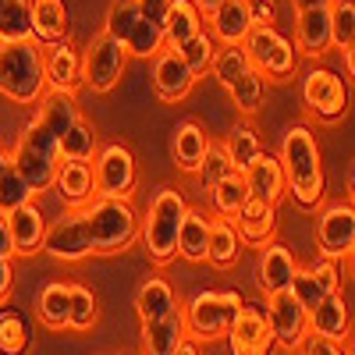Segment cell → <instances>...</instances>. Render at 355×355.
Here are the masks:
<instances>
[{
    "instance_id": "cell-1",
    "label": "cell",
    "mask_w": 355,
    "mask_h": 355,
    "mask_svg": "<svg viewBox=\"0 0 355 355\" xmlns=\"http://www.w3.org/2000/svg\"><path fill=\"white\" fill-rule=\"evenodd\" d=\"M78 220L85 231V242L93 256H114L135 245L139 239V214L128 199H100L93 196L78 206Z\"/></svg>"
},
{
    "instance_id": "cell-2",
    "label": "cell",
    "mask_w": 355,
    "mask_h": 355,
    "mask_svg": "<svg viewBox=\"0 0 355 355\" xmlns=\"http://www.w3.org/2000/svg\"><path fill=\"white\" fill-rule=\"evenodd\" d=\"M281 171H284V192L291 199L313 210L323 199V167H320V146L316 135L306 125H291L281 142Z\"/></svg>"
},
{
    "instance_id": "cell-3",
    "label": "cell",
    "mask_w": 355,
    "mask_h": 355,
    "mask_svg": "<svg viewBox=\"0 0 355 355\" xmlns=\"http://www.w3.org/2000/svg\"><path fill=\"white\" fill-rule=\"evenodd\" d=\"M43 93V46L36 40L0 43V96H8L18 107H36Z\"/></svg>"
},
{
    "instance_id": "cell-4",
    "label": "cell",
    "mask_w": 355,
    "mask_h": 355,
    "mask_svg": "<svg viewBox=\"0 0 355 355\" xmlns=\"http://www.w3.org/2000/svg\"><path fill=\"white\" fill-rule=\"evenodd\" d=\"M11 164L21 174V182L33 189V196L53 189V174H57V164H61V153H57V135L50 128H43L33 117V121L21 128V135H18Z\"/></svg>"
},
{
    "instance_id": "cell-5",
    "label": "cell",
    "mask_w": 355,
    "mask_h": 355,
    "mask_svg": "<svg viewBox=\"0 0 355 355\" xmlns=\"http://www.w3.org/2000/svg\"><path fill=\"white\" fill-rule=\"evenodd\" d=\"M185 196L178 189H160L146 210V220L139 224V234H142V245L150 252V259L157 266H167L174 256H178V227H182V217H185Z\"/></svg>"
},
{
    "instance_id": "cell-6",
    "label": "cell",
    "mask_w": 355,
    "mask_h": 355,
    "mask_svg": "<svg viewBox=\"0 0 355 355\" xmlns=\"http://www.w3.org/2000/svg\"><path fill=\"white\" fill-rule=\"evenodd\" d=\"M242 302H245L242 291H234V288H224V291L206 288V291H199L196 299H189L182 306L185 334L196 338V341H214V338L227 334L231 320L239 316Z\"/></svg>"
},
{
    "instance_id": "cell-7",
    "label": "cell",
    "mask_w": 355,
    "mask_h": 355,
    "mask_svg": "<svg viewBox=\"0 0 355 355\" xmlns=\"http://www.w3.org/2000/svg\"><path fill=\"white\" fill-rule=\"evenodd\" d=\"M103 33L121 43L128 57H146L150 61V57H157L164 50V33L139 15L135 0H110L107 18H103Z\"/></svg>"
},
{
    "instance_id": "cell-8",
    "label": "cell",
    "mask_w": 355,
    "mask_h": 355,
    "mask_svg": "<svg viewBox=\"0 0 355 355\" xmlns=\"http://www.w3.org/2000/svg\"><path fill=\"white\" fill-rule=\"evenodd\" d=\"M242 50L263 78H291L299 68V53H295L291 40L281 36L274 25H252L242 40Z\"/></svg>"
},
{
    "instance_id": "cell-9",
    "label": "cell",
    "mask_w": 355,
    "mask_h": 355,
    "mask_svg": "<svg viewBox=\"0 0 355 355\" xmlns=\"http://www.w3.org/2000/svg\"><path fill=\"white\" fill-rule=\"evenodd\" d=\"M89 167H93V189L100 199H132L135 182H139V167H135V157L128 146H121V142L100 146Z\"/></svg>"
},
{
    "instance_id": "cell-10",
    "label": "cell",
    "mask_w": 355,
    "mask_h": 355,
    "mask_svg": "<svg viewBox=\"0 0 355 355\" xmlns=\"http://www.w3.org/2000/svg\"><path fill=\"white\" fill-rule=\"evenodd\" d=\"M125 64H128L125 46L117 40H110L107 33H100L89 40V46L82 53V85H89L93 93H110L121 82Z\"/></svg>"
},
{
    "instance_id": "cell-11",
    "label": "cell",
    "mask_w": 355,
    "mask_h": 355,
    "mask_svg": "<svg viewBox=\"0 0 355 355\" xmlns=\"http://www.w3.org/2000/svg\"><path fill=\"white\" fill-rule=\"evenodd\" d=\"M302 103L320 121H338L348 110V89L345 78L331 68H309L302 75Z\"/></svg>"
},
{
    "instance_id": "cell-12",
    "label": "cell",
    "mask_w": 355,
    "mask_h": 355,
    "mask_svg": "<svg viewBox=\"0 0 355 355\" xmlns=\"http://www.w3.org/2000/svg\"><path fill=\"white\" fill-rule=\"evenodd\" d=\"M266 323H270V334H274V345L288 348V352H299L302 341L309 338V327H306V306L295 299L291 291H274L266 295Z\"/></svg>"
},
{
    "instance_id": "cell-13",
    "label": "cell",
    "mask_w": 355,
    "mask_h": 355,
    "mask_svg": "<svg viewBox=\"0 0 355 355\" xmlns=\"http://www.w3.org/2000/svg\"><path fill=\"white\" fill-rule=\"evenodd\" d=\"M316 249L327 259H345L355 249V210L352 202H334L316 220Z\"/></svg>"
},
{
    "instance_id": "cell-14",
    "label": "cell",
    "mask_w": 355,
    "mask_h": 355,
    "mask_svg": "<svg viewBox=\"0 0 355 355\" xmlns=\"http://www.w3.org/2000/svg\"><path fill=\"white\" fill-rule=\"evenodd\" d=\"M227 345H231V355H270L274 352V334H270L263 306L242 302L239 316L227 327Z\"/></svg>"
},
{
    "instance_id": "cell-15",
    "label": "cell",
    "mask_w": 355,
    "mask_h": 355,
    "mask_svg": "<svg viewBox=\"0 0 355 355\" xmlns=\"http://www.w3.org/2000/svg\"><path fill=\"white\" fill-rule=\"evenodd\" d=\"M43 252H50L57 263H82L89 259V242H85V231H82V220H78V210H68L61 214L53 224H46V234H43Z\"/></svg>"
},
{
    "instance_id": "cell-16",
    "label": "cell",
    "mask_w": 355,
    "mask_h": 355,
    "mask_svg": "<svg viewBox=\"0 0 355 355\" xmlns=\"http://www.w3.org/2000/svg\"><path fill=\"white\" fill-rule=\"evenodd\" d=\"M295 299H299L306 309L316 306L320 299H327V295L341 291V270H338V259H327V256H320L313 259L306 270H295L291 277V288H288Z\"/></svg>"
},
{
    "instance_id": "cell-17",
    "label": "cell",
    "mask_w": 355,
    "mask_h": 355,
    "mask_svg": "<svg viewBox=\"0 0 355 355\" xmlns=\"http://www.w3.org/2000/svg\"><path fill=\"white\" fill-rule=\"evenodd\" d=\"M231 224H234V231H239V242L242 245L263 249L266 242H274V234H277V206L249 196L239 206V214L231 217Z\"/></svg>"
},
{
    "instance_id": "cell-18",
    "label": "cell",
    "mask_w": 355,
    "mask_h": 355,
    "mask_svg": "<svg viewBox=\"0 0 355 355\" xmlns=\"http://www.w3.org/2000/svg\"><path fill=\"white\" fill-rule=\"evenodd\" d=\"M43 75H46V89L78 93L82 89V53L68 40L46 43L43 46Z\"/></svg>"
},
{
    "instance_id": "cell-19",
    "label": "cell",
    "mask_w": 355,
    "mask_h": 355,
    "mask_svg": "<svg viewBox=\"0 0 355 355\" xmlns=\"http://www.w3.org/2000/svg\"><path fill=\"white\" fill-rule=\"evenodd\" d=\"M196 85V75L189 71V64L178 57V50L164 46L153 57V89L164 103H182Z\"/></svg>"
},
{
    "instance_id": "cell-20",
    "label": "cell",
    "mask_w": 355,
    "mask_h": 355,
    "mask_svg": "<svg viewBox=\"0 0 355 355\" xmlns=\"http://www.w3.org/2000/svg\"><path fill=\"white\" fill-rule=\"evenodd\" d=\"M8 220V234H11V245H15V256H33L43 249V234H46V217L40 210L36 199H28L15 210L4 214Z\"/></svg>"
},
{
    "instance_id": "cell-21",
    "label": "cell",
    "mask_w": 355,
    "mask_h": 355,
    "mask_svg": "<svg viewBox=\"0 0 355 355\" xmlns=\"http://www.w3.org/2000/svg\"><path fill=\"white\" fill-rule=\"evenodd\" d=\"M306 327L313 338H323V341H345L348 338V327H352V313H348V302L341 299V291L320 299L316 306L306 309Z\"/></svg>"
},
{
    "instance_id": "cell-22",
    "label": "cell",
    "mask_w": 355,
    "mask_h": 355,
    "mask_svg": "<svg viewBox=\"0 0 355 355\" xmlns=\"http://www.w3.org/2000/svg\"><path fill=\"white\" fill-rule=\"evenodd\" d=\"M295 53L306 57H323L331 50V8L316 11H299L295 15Z\"/></svg>"
},
{
    "instance_id": "cell-23",
    "label": "cell",
    "mask_w": 355,
    "mask_h": 355,
    "mask_svg": "<svg viewBox=\"0 0 355 355\" xmlns=\"http://www.w3.org/2000/svg\"><path fill=\"white\" fill-rule=\"evenodd\" d=\"M242 178H245V189L252 199L277 206V199L284 196V171H281V160L270 153H256L249 160V167L242 171Z\"/></svg>"
},
{
    "instance_id": "cell-24",
    "label": "cell",
    "mask_w": 355,
    "mask_h": 355,
    "mask_svg": "<svg viewBox=\"0 0 355 355\" xmlns=\"http://www.w3.org/2000/svg\"><path fill=\"white\" fill-rule=\"evenodd\" d=\"M263 256H259V288L266 291V295H274V291H288L291 288V277H295V270H299V263H295V256H291V249L288 245H281V242H266L263 249H259Z\"/></svg>"
},
{
    "instance_id": "cell-25",
    "label": "cell",
    "mask_w": 355,
    "mask_h": 355,
    "mask_svg": "<svg viewBox=\"0 0 355 355\" xmlns=\"http://www.w3.org/2000/svg\"><path fill=\"white\" fill-rule=\"evenodd\" d=\"M185 334V320H182V306L167 316L146 320L142 323V355H174V348L182 345Z\"/></svg>"
},
{
    "instance_id": "cell-26",
    "label": "cell",
    "mask_w": 355,
    "mask_h": 355,
    "mask_svg": "<svg viewBox=\"0 0 355 355\" xmlns=\"http://www.w3.org/2000/svg\"><path fill=\"white\" fill-rule=\"evenodd\" d=\"M206 18H210V28H206V33H210L220 46L224 43H242L249 36V28H252L245 0H220Z\"/></svg>"
},
{
    "instance_id": "cell-27",
    "label": "cell",
    "mask_w": 355,
    "mask_h": 355,
    "mask_svg": "<svg viewBox=\"0 0 355 355\" xmlns=\"http://www.w3.org/2000/svg\"><path fill=\"white\" fill-rule=\"evenodd\" d=\"M53 189L71 206V210H78V206H85L89 199L96 196V189H93V167L78 164V160H61V164H57V174H53Z\"/></svg>"
},
{
    "instance_id": "cell-28",
    "label": "cell",
    "mask_w": 355,
    "mask_h": 355,
    "mask_svg": "<svg viewBox=\"0 0 355 355\" xmlns=\"http://www.w3.org/2000/svg\"><path fill=\"white\" fill-rule=\"evenodd\" d=\"M82 117V110H78V100H75V93H61V89H46V93L40 96V103H36V121L43 125V128H50L57 139H61L75 121Z\"/></svg>"
},
{
    "instance_id": "cell-29",
    "label": "cell",
    "mask_w": 355,
    "mask_h": 355,
    "mask_svg": "<svg viewBox=\"0 0 355 355\" xmlns=\"http://www.w3.org/2000/svg\"><path fill=\"white\" fill-rule=\"evenodd\" d=\"M68 4L64 0H33V40L40 46L68 40Z\"/></svg>"
},
{
    "instance_id": "cell-30",
    "label": "cell",
    "mask_w": 355,
    "mask_h": 355,
    "mask_svg": "<svg viewBox=\"0 0 355 355\" xmlns=\"http://www.w3.org/2000/svg\"><path fill=\"white\" fill-rule=\"evenodd\" d=\"M202 28V15H199V8L192 4V0H171V11H167V18H164V46H171V50H178L185 40H192L196 33Z\"/></svg>"
},
{
    "instance_id": "cell-31",
    "label": "cell",
    "mask_w": 355,
    "mask_h": 355,
    "mask_svg": "<svg viewBox=\"0 0 355 355\" xmlns=\"http://www.w3.org/2000/svg\"><path fill=\"white\" fill-rule=\"evenodd\" d=\"M174 309H178V295H174V288L164 277H146L139 284V291H135V313H139L142 323L157 320V316H167Z\"/></svg>"
},
{
    "instance_id": "cell-32",
    "label": "cell",
    "mask_w": 355,
    "mask_h": 355,
    "mask_svg": "<svg viewBox=\"0 0 355 355\" xmlns=\"http://www.w3.org/2000/svg\"><path fill=\"white\" fill-rule=\"evenodd\" d=\"M242 256L239 231L227 217H210V234H206V259L214 266H234Z\"/></svg>"
},
{
    "instance_id": "cell-33",
    "label": "cell",
    "mask_w": 355,
    "mask_h": 355,
    "mask_svg": "<svg viewBox=\"0 0 355 355\" xmlns=\"http://www.w3.org/2000/svg\"><path fill=\"white\" fill-rule=\"evenodd\" d=\"M206 146H210V139H206V132H202L196 121L178 125L174 142H171V153H174L178 171L196 174V167H199V164H202V157H206Z\"/></svg>"
},
{
    "instance_id": "cell-34",
    "label": "cell",
    "mask_w": 355,
    "mask_h": 355,
    "mask_svg": "<svg viewBox=\"0 0 355 355\" xmlns=\"http://www.w3.org/2000/svg\"><path fill=\"white\" fill-rule=\"evenodd\" d=\"M206 234H210V217L185 210L182 227H178V256L185 263H206Z\"/></svg>"
},
{
    "instance_id": "cell-35",
    "label": "cell",
    "mask_w": 355,
    "mask_h": 355,
    "mask_svg": "<svg viewBox=\"0 0 355 355\" xmlns=\"http://www.w3.org/2000/svg\"><path fill=\"white\" fill-rule=\"evenodd\" d=\"M33 348V327L21 309L0 306V355H28Z\"/></svg>"
},
{
    "instance_id": "cell-36",
    "label": "cell",
    "mask_w": 355,
    "mask_h": 355,
    "mask_svg": "<svg viewBox=\"0 0 355 355\" xmlns=\"http://www.w3.org/2000/svg\"><path fill=\"white\" fill-rule=\"evenodd\" d=\"M36 320L46 331H68V284L50 281L36 299Z\"/></svg>"
},
{
    "instance_id": "cell-37",
    "label": "cell",
    "mask_w": 355,
    "mask_h": 355,
    "mask_svg": "<svg viewBox=\"0 0 355 355\" xmlns=\"http://www.w3.org/2000/svg\"><path fill=\"white\" fill-rule=\"evenodd\" d=\"M33 40V0H0V43Z\"/></svg>"
},
{
    "instance_id": "cell-38",
    "label": "cell",
    "mask_w": 355,
    "mask_h": 355,
    "mask_svg": "<svg viewBox=\"0 0 355 355\" xmlns=\"http://www.w3.org/2000/svg\"><path fill=\"white\" fill-rule=\"evenodd\" d=\"M96 132H93V125H85L82 117L78 121L57 139V153H61V160H78V164H93V157H96Z\"/></svg>"
},
{
    "instance_id": "cell-39",
    "label": "cell",
    "mask_w": 355,
    "mask_h": 355,
    "mask_svg": "<svg viewBox=\"0 0 355 355\" xmlns=\"http://www.w3.org/2000/svg\"><path fill=\"white\" fill-rule=\"evenodd\" d=\"M96 316H100L96 295L89 291L85 284H68V331H75V334L93 331Z\"/></svg>"
},
{
    "instance_id": "cell-40",
    "label": "cell",
    "mask_w": 355,
    "mask_h": 355,
    "mask_svg": "<svg viewBox=\"0 0 355 355\" xmlns=\"http://www.w3.org/2000/svg\"><path fill=\"white\" fill-rule=\"evenodd\" d=\"M227 96H231L234 110L245 114V117H252V114L263 107V96H266V78H263L256 68H249L242 78H234V82L227 85Z\"/></svg>"
},
{
    "instance_id": "cell-41",
    "label": "cell",
    "mask_w": 355,
    "mask_h": 355,
    "mask_svg": "<svg viewBox=\"0 0 355 355\" xmlns=\"http://www.w3.org/2000/svg\"><path fill=\"white\" fill-rule=\"evenodd\" d=\"M210 192V199H214V214L217 217H234L239 214V206L249 199V189H245V178H242V171H231L227 178H220V182L214 185V189H206Z\"/></svg>"
},
{
    "instance_id": "cell-42",
    "label": "cell",
    "mask_w": 355,
    "mask_h": 355,
    "mask_svg": "<svg viewBox=\"0 0 355 355\" xmlns=\"http://www.w3.org/2000/svg\"><path fill=\"white\" fill-rule=\"evenodd\" d=\"M28 199H36L33 189L21 182V174L15 171L11 157L0 150V214L15 210V206H21V202H28Z\"/></svg>"
},
{
    "instance_id": "cell-43",
    "label": "cell",
    "mask_w": 355,
    "mask_h": 355,
    "mask_svg": "<svg viewBox=\"0 0 355 355\" xmlns=\"http://www.w3.org/2000/svg\"><path fill=\"white\" fill-rule=\"evenodd\" d=\"M252 64H249V57H245V50H242V43H224V46H217V53H214V64H210V75L227 89L234 78H242L245 71H249Z\"/></svg>"
},
{
    "instance_id": "cell-44",
    "label": "cell",
    "mask_w": 355,
    "mask_h": 355,
    "mask_svg": "<svg viewBox=\"0 0 355 355\" xmlns=\"http://www.w3.org/2000/svg\"><path fill=\"white\" fill-rule=\"evenodd\" d=\"M224 153H227V160H231L234 171H245L249 160L256 153H263V142H259L256 128L252 125H234L231 135H227V142H224Z\"/></svg>"
},
{
    "instance_id": "cell-45",
    "label": "cell",
    "mask_w": 355,
    "mask_h": 355,
    "mask_svg": "<svg viewBox=\"0 0 355 355\" xmlns=\"http://www.w3.org/2000/svg\"><path fill=\"white\" fill-rule=\"evenodd\" d=\"M214 53H217V40L206 33V28H199V33L192 36V40H185L182 46H178V57L189 64V71L199 78V75H206L210 71V64H214Z\"/></svg>"
},
{
    "instance_id": "cell-46",
    "label": "cell",
    "mask_w": 355,
    "mask_h": 355,
    "mask_svg": "<svg viewBox=\"0 0 355 355\" xmlns=\"http://www.w3.org/2000/svg\"><path fill=\"white\" fill-rule=\"evenodd\" d=\"M352 40H355V4L352 0H334L331 4V46L345 53L352 50Z\"/></svg>"
},
{
    "instance_id": "cell-47",
    "label": "cell",
    "mask_w": 355,
    "mask_h": 355,
    "mask_svg": "<svg viewBox=\"0 0 355 355\" xmlns=\"http://www.w3.org/2000/svg\"><path fill=\"white\" fill-rule=\"evenodd\" d=\"M234 167H231V160H227V153H224V146H206V157H202V164L196 167V178H199V185L202 189H214L220 178H227Z\"/></svg>"
},
{
    "instance_id": "cell-48",
    "label": "cell",
    "mask_w": 355,
    "mask_h": 355,
    "mask_svg": "<svg viewBox=\"0 0 355 355\" xmlns=\"http://www.w3.org/2000/svg\"><path fill=\"white\" fill-rule=\"evenodd\" d=\"M252 25H274L277 21V0H245Z\"/></svg>"
},
{
    "instance_id": "cell-49",
    "label": "cell",
    "mask_w": 355,
    "mask_h": 355,
    "mask_svg": "<svg viewBox=\"0 0 355 355\" xmlns=\"http://www.w3.org/2000/svg\"><path fill=\"white\" fill-rule=\"evenodd\" d=\"M135 4H139V15L146 21H153L157 28H164V18L171 11V0H135Z\"/></svg>"
},
{
    "instance_id": "cell-50",
    "label": "cell",
    "mask_w": 355,
    "mask_h": 355,
    "mask_svg": "<svg viewBox=\"0 0 355 355\" xmlns=\"http://www.w3.org/2000/svg\"><path fill=\"white\" fill-rule=\"evenodd\" d=\"M299 355H345L341 348H338V341H323V338H306L302 341V348H299Z\"/></svg>"
},
{
    "instance_id": "cell-51",
    "label": "cell",
    "mask_w": 355,
    "mask_h": 355,
    "mask_svg": "<svg viewBox=\"0 0 355 355\" xmlns=\"http://www.w3.org/2000/svg\"><path fill=\"white\" fill-rule=\"evenodd\" d=\"M11 288H15V266L11 259H0V306L11 302Z\"/></svg>"
},
{
    "instance_id": "cell-52",
    "label": "cell",
    "mask_w": 355,
    "mask_h": 355,
    "mask_svg": "<svg viewBox=\"0 0 355 355\" xmlns=\"http://www.w3.org/2000/svg\"><path fill=\"white\" fill-rule=\"evenodd\" d=\"M15 256V245H11V234H8V220L0 214V259H11Z\"/></svg>"
},
{
    "instance_id": "cell-53",
    "label": "cell",
    "mask_w": 355,
    "mask_h": 355,
    "mask_svg": "<svg viewBox=\"0 0 355 355\" xmlns=\"http://www.w3.org/2000/svg\"><path fill=\"white\" fill-rule=\"evenodd\" d=\"M334 0H295V11H316V8H331Z\"/></svg>"
},
{
    "instance_id": "cell-54",
    "label": "cell",
    "mask_w": 355,
    "mask_h": 355,
    "mask_svg": "<svg viewBox=\"0 0 355 355\" xmlns=\"http://www.w3.org/2000/svg\"><path fill=\"white\" fill-rule=\"evenodd\" d=\"M192 4H196V8H199V15L206 18V15H210V11H214V8L220 4V0H192Z\"/></svg>"
},
{
    "instance_id": "cell-55",
    "label": "cell",
    "mask_w": 355,
    "mask_h": 355,
    "mask_svg": "<svg viewBox=\"0 0 355 355\" xmlns=\"http://www.w3.org/2000/svg\"><path fill=\"white\" fill-rule=\"evenodd\" d=\"M174 355H199V348H196V345H192V341L185 338L182 345H178V348H174Z\"/></svg>"
},
{
    "instance_id": "cell-56",
    "label": "cell",
    "mask_w": 355,
    "mask_h": 355,
    "mask_svg": "<svg viewBox=\"0 0 355 355\" xmlns=\"http://www.w3.org/2000/svg\"><path fill=\"white\" fill-rule=\"evenodd\" d=\"M288 355H299V352H288Z\"/></svg>"
}]
</instances>
